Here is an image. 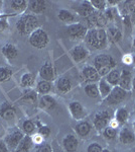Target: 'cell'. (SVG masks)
<instances>
[{
  "mask_svg": "<svg viewBox=\"0 0 135 152\" xmlns=\"http://www.w3.org/2000/svg\"><path fill=\"white\" fill-rule=\"evenodd\" d=\"M20 85L22 87L25 88H29V87H32L34 85V77L31 73L26 72L21 76V79H20Z\"/></svg>",
  "mask_w": 135,
  "mask_h": 152,
  "instance_id": "32",
  "label": "cell"
},
{
  "mask_svg": "<svg viewBox=\"0 0 135 152\" xmlns=\"http://www.w3.org/2000/svg\"><path fill=\"white\" fill-rule=\"evenodd\" d=\"M56 87L58 90L62 94H67L70 91L73 87L72 81L69 79L68 77H61L58 78V80L56 81Z\"/></svg>",
  "mask_w": 135,
  "mask_h": 152,
  "instance_id": "25",
  "label": "cell"
},
{
  "mask_svg": "<svg viewBox=\"0 0 135 152\" xmlns=\"http://www.w3.org/2000/svg\"><path fill=\"white\" fill-rule=\"evenodd\" d=\"M63 146L67 152H75L79 146V141L75 135H66V137L63 139Z\"/></svg>",
  "mask_w": 135,
  "mask_h": 152,
  "instance_id": "17",
  "label": "cell"
},
{
  "mask_svg": "<svg viewBox=\"0 0 135 152\" xmlns=\"http://www.w3.org/2000/svg\"><path fill=\"white\" fill-rule=\"evenodd\" d=\"M124 8L127 13H134L135 12V1H125Z\"/></svg>",
  "mask_w": 135,
  "mask_h": 152,
  "instance_id": "42",
  "label": "cell"
},
{
  "mask_svg": "<svg viewBox=\"0 0 135 152\" xmlns=\"http://www.w3.org/2000/svg\"><path fill=\"white\" fill-rule=\"evenodd\" d=\"M132 87H133V90H134V92H135V77L132 79Z\"/></svg>",
  "mask_w": 135,
  "mask_h": 152,
  "instance_id": "48",
  "label": "cell"
},
{
  "mask_svg": "<svg viewBox=\"0 0 135 152\" xmlns=\"http://www.w3.org/2000/svg\"><path fill=\"white\" fill-rule=\"evenodd\" d=\"M103 148L101 147V145L98 143H92L88 146L87 148V152H102Z\"/></svg>",
  "mask_w": 135,
  "mask_h": 152,
  "instance_id": "43",
  "label": "cell"
},
{
  "mask_svg": "<svg viewBox=\"0 0 135 152\" xmlns=\"http://www.w3.org/2000/svg\"><path fill=\"white\" fill-rule=\"evenodd\" d=\"M86 19H87L88 26L91 28H103L107 24L106 18L101 11H95L92 15H90Z\"/></svg>",
  "mask_w": 135,
  "mask_h": 152,
  "instance_id": "9",
  "label": "cell"
},
{
  "mask_svg": "<svg viewBox=\"0 0 135 152\" xmlns=\"http://www.w3.org/2000/svg\"><path fill=\"white\" fill-rule=\"evenodd\" d=\"M86 43L95 50H102L108 45L107 33L104 28H91L85 37Z\"/></svg>",
  "mask_w": 135,
  "mask_h": 152,
  "instance_id": "1",
  "label": "cell"
},
{
  "mask_svg": "<svg viewBox=\"0 0 135 152\" xmlns=\"http://www.w3.org/2000/svg\"><path fill=\"white\" fill-rule=\"evenodd\" d=\"M56 107V102L51 95H43L40 99V107L45 111H53Z\"/></svg>",
  "mask_w": 135,
  "mask_h": 152,
  "instance_id": "20",
  "label": "cell"
},
{
  "mask_svg": "<svg viewBox=\"0 0 135 152\" xmlns=\"http://www.w3.org/2000/svg\"><path fill=\"white\" fill-rule=\"evenodd\" d=\"M98 88H99V94H101V97H102V99H104L110 94V92H111V90H112L111 85H110L105 79L99 80Z\"/></svg>",
  "mask_w": 135,
  "mask_h": 152,
  "instance_id": "28",
  "label": "cell"
},
{
  "mask_svg": "<svg viewBox=\"0 0 135 152\" xmlns=\"http://www.w3.org/2000/svg\"><path fill=\"white\" fill-rule=\"evenodd\" d=\"M12 76V70L7 67H0V82L8 80Z\"/></svg>",
  "mask_w": 135,
  "mask_h": 152,
  "instance_id": "35",
  "label": "cell"
},
{
  "mask_svg": "<svg viewBox=\"0 0 135 152\" xmlns=\"http://www.w3.org/2000/svg\"><path fill=\"white\" fill-rule=\"evenodd\" d=\"M67 36L71 40H81L84 39L88 33V28L80 23L69 24L66 29Z\"/></svg>",
  "mask_w": 135,
  "mask_h": 152,
  "instance_id": "5",
  "label": "cell"
},
{
  "mask_svg": "<svg viewBox=\"0 0 135 152\" xmlns=\"http://www.w3.org/2000/svg\"><path fill=\"white\" fill-rule=\"evenodd\" d=\"M51 90V83L50 81H45V80L41 79L40 81L38 82L36 84V92L40 94L45 95L48 94Z\"/></svg>",
  "mask_w": 135,
  "mask_h": 152,
  "instance_id": "30",
  "label": "cell"
},
{
  "mask_svg": "<svg viewBox=\"0 0 135 152\" xmlns=\"http://www.w3.org/2000/svg\"><path fill=\"white\" fill-rule=\"evenodd\" d=\"M53 152H64V150L60 147L56 146V147H53Z\"/></svg>",
  "mask_w": 135,
  "mask_h": 152,
  "instance_id": "47",
  "label": "cell"
},
{
  "mask_svg": "<svg viewBox=\"0 0 135 152\" xmlns=\"http://www.w3.org/2000/svg\"><path fill=\"white\" fill-rule=\"evenodd\" d=\"M82 74L86 81L90 83H95L96 81H99L100 77H101L94 66H90V65H87L83 68Z\"/></svg>",
  "mask_w": 135,
  "mask_h": 152,
  "instance_id": "13",
  "label": "cell"
},
{
  "mask_svg": "<svg viewBox=\"0 0 135 152\" xmlns=\"http://www.w3.org/2000/svg\"><path fill=\"white\" fill-rule=\"evenodd\" d=\"M2 54L7 60L11 61L18 56V49L13 44H5L2 47Z\"/></svg>",
  "mask_w": 135,
  "mask_h": 152,
  "instance_id": "18",
  "label": "cell"
},
{
  "mask_svg": "<svg viewBox=\"0 0 135 152\" xmlns=\"http://www.w3.org/2000/svg\"><path fill=\"white\" fill-rule=\"evenodd\" d=\"M128 111L126 109H124V107H120L118 111L116 112V121L119 124H124L128 120Z\"/></svg>",
  "mask_w": 135,
  "mask_h": 152,
  "instance_id": "34",
  "label": "cell"
},
{
  "mask_svg": "<svg viewBox=\"0 0 135 152\" xmlns=\"http://www.w3.org/2000/svg\"><path fill=\"white\" fill-rule=\"evenodd\" d=\"M119 141L122 144H132L135 141V135L131 130L124 128L119 134Z\"/></svg>",
  "mask_w": 135,
  "mask_h": 152,
  "instance_id": "24",
  "label": "cell"
},
{
  "mask_svg": "<svg viewBox=\"0 0 135 152\" xmlns=\"http://www.w3.org/2000/svg\"><path fill=\"white\" fill-rule=\"evenodd\" d=\"M69 110H70V113H71V115H72V117L75 120H78V121L83 120L87 116V111H86V109L79 102H71L70 105H69Z\"/></svg>",
  "mask_w": 135,
  "mask_h": 152,
  "instance_id": "11",
  "label": "cell"
},
{
  "mask_svg": "<svg viewBox=\"0 0 135 152\" xmlns=\"http://www.w3.org/2000/svg\"><path fill=\"white\" fill-rule=\"evenodd\" d=\"M50 38L45 29L38 28L30 34L29 36V44L35 49H45L48 46Z\"/></svg>",
  "mask_w": 135,
  "mask_h": 152,
  "instance_id": "4",
  "label": "cell"
},
{
  "mask_svg": "<svg viewBox=\"0 0 135 152\" xmlns=\"http://www.w3.org/2000/svg\"><path fill=\"white\" fill-rule=\"evenodd\" d=\"M24 136L25 135H24L22 131H20L19 129H14L6 135L4 142H5L9 150L14 152V150L16 149V147L18 146V144L20 143V141L22 140Z\"/></svg>",
  "mask_w": 135,
  "mask_h": 152,
  "instance_id": "6",
  "label": "cell"
},
{
  "mask_svg": "<svg viewBox=\"0 0 135 152\" xmlns=\"http://www.w3.org/2000/svg\"><path fill=\"white\" fill-rule=\"evenodd\" d=\"M35 152H53V147H51V144L46 143V142H43L41 144L38 145Z\"/></svg>",
  "mask_w": 135,
  "mask_h": 152,
  "instance_id": "39",
  "label": "cell"
},
{
  "mask_svg": "<svg viewBox=\"0 0 135 152\" xmlns=\"http://www.w3.org/2000/svg\"><path fill=\"white\" fill-rule=\"evenodd\" d=\"M40 76L43 80L45 81H53L55 79V69L50 62H45L40 69Z\"/></svg>",
  "mask_w": 135,
  "mask_h": 152,
  "instance_id": "15",
  "label": "cell"
},
{
  "mask_svg": "<svg viewBox=\"0 0 135 152\" xmlns=\"http://www.w3.org/2000/svg\"><path fill=\"white\" fill-rule=\"evenodd\" d=\"M103 135H104V137L108 140H113V139L116 137L117 135V131L115 128H113V127H109L108 126L107 128H105L103 130Z\"/></svg>",
  "mask_w": 135,
  "mask_h": 152,
  "instance_id": "36",
  "label": "cell"
},
{
  "mask_svg": "<svg viewBox=\"0 0 135 152\" xmlns=\"http://www.w3.org/2000/svg\"><path fill=\"white\" fill-rule=\"evenodd\" d=\"M108 41L112 42V43H118L122 39V33L121 31L116 28V26H109L106 31Z\"/></svg>",
  "mask_w": 135,
  "mask_h": 152,
  "instance_id": "26",
  "label": "cell"
},
{
  "mask_svg": "<svg viewBox=\"0 0 135 152\" xmlns=\"http://www.w3.org/2000/svg\"><path fill=\"white\" fill-rule=\"evenodd\" d=\"M102 152H111L110 150H108V149H103V151Z\"/></svg>",
  "mask_w": 135,
  "mask_h": 152,
  "instance_id": "50",
  "label": "cell"
},
{
  "mask_svg": "<svg viewBox=\"0 0 135 152\" xmlns=\"http://www.w3.org/2000/svg\"><path fill=\"white\" fill-rule=\"evenodd\" d=\"M21 128H22V132L24 134L30 136V135L33 134L34 131H35V124H34L31 120H25L22 123Z\"/></svg>",
  "mask_w": 135,
  "mask_h": 152,
  "instance_id": "33",
  "label": "cell"
},
{
  "mask_svg": "<svg viewBox=\"0 0 135 152\" xmlns=\"http://www.w3.org/2000/svg\"><path fill=\"white\" fill-rule=\"evenodd\" d=\"M112 120V113L111 111H101L96 114L93 121V125L98 131H103L105 128H107L109 123Z\"/></svg>",
  "mask_w": 135,
  "mask_h": 152,
  "instance_id": "7",
  "label": "cell"
},
{
  "mask_svg": "<svg viewBox=\"0 0 135 152\" xmlns=\"http://www.w3.org/2000/svg\"><path fill=\"white\" fill-rule=\"evenodd\" d=\"M132 62H133V64H135V55L132 56Z\"/></svg>",
  "mask_w": 135,
  "mask_h": 152,
  "instance_id": "49",
  "label": "cell"
},
{
  "mask_svg": "<svg viewBox=\"0 0 135 152\" xmlns=\"http://www.w3.org/2000/svg\"><path fill=\"white\" fill-rule=\"evenodd\" d=\"M16 28L20 35H30L38 28V19L33 14H23L17 20Z\"/></svg>",
  "mask_w": 135,
  "mask_h": 152,
  "instance_id": "2",
  "label": "cell"
},
{
  "mask_svg": "<svg viewBox=\"0 0 135 152\" xmlns=\"http://www.w3.org/2000/svg\"><path fill=\"white\" fill-rule=\"evenodd\" d=\"M118 86L121 87L122 89L126 90V91H128V90L131 89V87H132V74L129 70L123 69L121 71V75H120Z\"/></svg>",
  "mask_w": 135,
  "mask_h": 152,
  "instance_id": "16",
  "label": "cell"
},
{
  "mask_svg": "<svg viewBox=\"0 0 135 152\" xmlns=\"http://www.w3.org/2000/svg\"><path fill=\"white\" fill-rule=\"evenodd\" d=\"M132 45H133V47L135 48V37H134V39H133V43H132Z\"/></svg>",
  "mask_w": 135,
  "mask_h": 152,
  "instance_id": "51",
  "label": "cell"
},
{
  "mask_svg": "<svg viewBox=\"0 0 135 152\" xmlns=\"http://www.w3.org/2000/svg\"><path fill=\"white\" fill-rule=\"evenodd\" d=\"M133 125H134V128H135V122H134V124H133Z\"/></svg>",
  "mask_w": 135,
  "mask_h": 152,
  "instance_id": "53",
  "label": "cell"
},
{
  "mask_svg": "<svg viewBox=\"0 0 135 152\" xmlns=\"http://www.w3.org/2000/svg\"><path fill=\"white\" fill-rule=\"evenodd\" d=\"M91 130H92V126H91L90 123L86 121L80 122L75 126V131L76 133L79 135L80 137H87L88 135L91 133Z\"/></svg>",
  "mask_w": 135,
  "mask_h": 152,
  "instance_id": "23",
  "label": "cell"
},
{
  "mask_svg": "<svg viewBox=\"0 0 135 152\" xmlns=\"http://www.w3.org/2000/svg\"><path fill=\"white\" fill-rule=\"evenodd\" d=\"M85 94L88 95L91 99H97L99 97V88H98V85L96 83H88L87 85L84 88Z\"/></svg>",
  "mask_w": 135,
  "mask_h": 152,
  "instance_id": "29",
  "label": "cell"
},
{
  "mask_svg": "<svg viewBox=\"0 0 135 152\" xmlns=\"http://www.w3.org/2000/svg\"><path fill=\"white\" fill-rule=\"evenodd\" d=\"M94 67L100 76H104L116 67V61L107 54H100L94 59Z\"/></svg>",
  "mask_w": 135,
  "mask_h": 152,
  "instance_id": "3",
  "label": "cell"
},
{
  "mask_svg": "<svg viewBox=\"0 0 135 152\" xmlns=\"http://www.w3.org/2000/svg\"><path fill=\"white\" fill-rule=\"evenodd\" d=\"M103 14H104L105 18H106V20H107V23H108V21H112L113 19L115 18V10L113 8L105 9L104 12H103Z\"/></svg>",
  "mask_w": 135,
  "mask_h": 152,
  "instance_id": "41",
  "label": "cell"
},
{
  "mask_svg": "<svg viewBox=\"0 0 135 152\" xmlns=\"http://www.w3.org/2000/svg\"><path fill=\"white\" fill-rule=\"evenodd\" d=\"M36 92L33 91V90H27V91H25V94H24L23 97H22V100L24 102H34L36 100Z\"/></svg>",
  "mask_w": 135,
  "mask_h": 152,
  "instance_id": "38",
  "label": "cell"
},
{
  "mask_svg": "<svg viewBox=\"0 0 135 152\" xmlns=\"http://www.w3.org/2000/svg\"><path fill=\"white\" fill-rule=\"evenodd\" d=\"M74 9H75V11L77 12L80 16L85 18H89L90 15H92V14L96 11L90 1L81 2L79 5H77V7H75Z\"/></svg>",
  "mask_w": 135,
  "mask_h": 152,
  "instance_id": "14",
  "label": "cell"
},
{
  "mask_svg": "<svg viewBox=\"0 0 135 152\" xmlns=\"http://www.w3.org/2000/svg\"><path fill=\"white\" fill-rule=\"evenodd\" d=\"M9 28V23L6 19H0V33H4Z\"/></svg>",
  "mask_w": 135,
  "mask_h": 152,
  "instance_id": "44",
  "label": "cell"
},
{
  "mask_svg": "<svg viewBox=\"0 0 135 152\" xmlns=\"http://www.w3.org/2000/svg\"><path fill=\"white\" fill-rule=\"evenodd\" d=\"M123 61L124 62H126V64L132 63V57H130V56H128V57H125V58H123Z\"/></svg>",
  "mask_w": 135,
  "mask_h": 152,
  "instance_id": "46",
  "label": "cell"
},
{
  "mask_svg": "<svg viewBox=\"0 0 135 152\" xmlns=\"http://www.w3.org/2000/svg\"><path fill=\"white\" fill-rule=\"evenodd\" d=\"M58 18H60V20L69 24L76 23V21H77V15L75 13H73L72 11L67 10V9H61L58 11Z\"/></svg>",
  "mask_w": 135,
  "mask_h": 152,
  "instance_id": "21",
  "label": "cell"
},
{
  "mask_svg": "<svg viewBox=\"0 0 135 152\" xmlns=\"http://www.w3.org/2000/svg\"><path fill=\"white\" fill-rule=\"evenodd\" d=\"M2 4H3V2H2V1H0V7H1Z\"/></svg>",
  "mask_w": 135,
  "mask_h": 152,
  "instance_id": "52",
  "label": "cell"
},
{
  "mask_svg": "<svg viewBox=\"0 0 135 152\" xmlns=\"http://www.w3.org/2000/svg\"><path fill=\"white\" fill-rule=\"evenodd\" d=\"M51 130L48 126H40V129H38V135L43 137V139L48 138V136L51 135Z\"/></svg>",
  "mask_w": 135,
  "mask_h": 152,
  "instance_id": "40",
  "label": "cell"
},
{
  "mask_svg": "<svg viewBox=\"0 0 135 152\" xmlns=\"http://www.w3.org/2000/svg\"><path fill=\"white\" fill-rule=\"evenodd\" d=\"M32 144H33V140L31 138V136L25 135L22 140L20 141V143L18 144V146L16 147L14 152H29L31 147H32Z\"/></svg>",
  "mask_w": 135,
  "mask_h": 152,
  "instance_id": "22",
  "label": "cell"
},
{
  "mask_svg": "<svg viewBox=\"0 0 135 152\" xmlns=\"http://www.w3.org/2000/svg\"><path fill=\"white\" fill-rule=\"evenodd\" d=\"M27 6H28V2L25 1V0H12L10 2L11 8L13 9L14 11L19 12V13L23 12L27 8Z\"/></svg>",
  "mask_w": 135,
  "mask_h": 152,
  "instance_id": "31",
  "label": "cell"
},
{
  "mask_svg": "<svg viewBox=\"0 0 135 152\" xmlns=\"http://www.w3.org/2000/svg\"><path fill=\"white\" fill-rule=\"evenodd\" d=\"M0 152H10L4 140H0Z\"/></svg>",
  "mask_w": 135,
  "mask_h": 152,
  "instance_id": "45",
  "label": "cell"
},
{
  "mask_svg": "<svg viewBox=\"0 0 135 152\" xmlns=\"http://www.w3.org/2000/svg\"><path fill=\"white\" fill-rule=\"evenodd\" d=\"M127 95V91L124 89H122L121 87H119L118 85L112 88L111 92L108 96L105 99V102H107L108 104H117L119 102H123V100L126 99Z\"/></svg>",
  "mask_w": 135,
  "mask_h": 152,
  "instance_id": "8",
  "label": "cell"
},
{
  "mask_svg": "<svg viewBox=\"0 0 135 152\" xmlns=\"http://www.w3.org/2000/svg\"><path fill=\"white\" fill-rule=\"evenodd\" d=\"M90 2L96 11H102L106 9L107 1H104V0H92Z\"/></svg>",
  "mask_w": 135,
  "mask_h": 152,
  "instance_id": "37",
  "label": "cell"
},
{
  "mask_svg": "<svg viewBox=\"0 0 135 152\" xmlns=\"http://www.w3.org/2000/svg\"><path fill=\"white\" fill-rule=\"evenodd\" d=\"M28 8L34 14L43 13L45 11L46 2L43 0H31V1H28Z\"/></svg>",
  "mask_w": 135,
  "mask_h": 152,
  "instance_id": "19",
  "label": "cell"
},
{
  "mask_svg": "<svg viewBox=\"0 0 135 152\" xmlns=\"http://www.w3.org/2000/svg\"><path fill=\"white\" fill-rule=\"evenodd\" d=\"M16 116V109L9 102H4L0 107V118L5 121L14 120Z\"/></svg>",
  "mask_w": 135,
  "mask_h": 152,
  "instance_id": "12",
  "label": "cell"
},
{
  "mask_svg": "<svg viewBox=\"0 0 135 152\" xmlns=\"http://www.w3.org/2000/svg\"><path fill=\"white\" fill-rule=\"evenodd\" d=\"M120 75H121V72H120L118 69L114 68V69H112L107 74L106 81L109 83L111 86H117V85H118V83H119Z\"/></svg>",
  "mask_w": 135,
  "mask_h": 152,
  "instance_id": "27",
  "label": "cell"
},
{
  "mask_svg": "<svg viewBox=\"0 0 135 152\" xmlns=\"http://www.w3.org/2000/svg\"><path fill=\"white\" fill-rule=\"evenodd\" d=\"M70 55L76 63H80V62H83V61L88 58V56H89V51H88V49L84 47V46L77 45L73 49H71Z\"/></svg>",
  "mask_w": 135,
  "mask_h": 152,
  "instance_id": "10",
  "label": "cell"
}]
</instances>
